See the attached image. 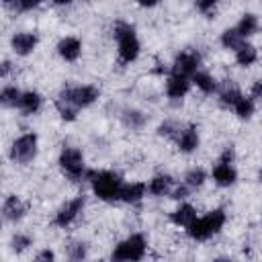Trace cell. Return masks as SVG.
Segmentation results:
<instances>
[{"label": "cell", "mask_w": 262, "mask_h": 262, "mask_svg": "<svg viewBox=\"0 0 262 262\" xmlns=\"http://www.w3.org/2000/svg\"><path fill=\"white\" fill-rule=\"evenodd\" d=\"M86 180L92 184V190H94L96 199H100L104 203L121 201V190H123V184H125L121 174H117L113 170H88Z\"/></svg>", "instance_id": "6da1fadb"}, {"label": "cell", "mask_w": 262, "mask_h": 262, "mask_svg": "<svg viewBox=\"0 0 262 262\" xmlns=\"http://www.w3.org/2000/svg\"><path fill=\"white\" fill-rule=\"evenodd\" d=\"M227 221V213L223 209H213L203 217H196L188 227H186V235L192 242H207L213 235H217L223 225Z\"/></svg>", "instance_id": "7a4b0ae2"}, {"label": "cell", "mask_w": 262, "mask_h": 262, "mask_svg": "<svg viewBox=\"0 0 262 262\" xmlns=\"http://www.w3.org/2000/svg\"><path fill=\"white\" fill-rule=\"evenodd\" d=\"M113 37L117 39L119 59L123 63H133L139 57V51H141V45H139V39L135 35V29L129 23L117 20L113 25Z\"/></svg>", "instance_id": "3957f363"}, {"label": "cell", "mask_w": 262, "mask_h": 262, "mask_svg": "<svg viewBox=\"0 0 262 262\" xmlns=\"http://www.w3.org/2000/svg\"><path fill=\"white\" fill-rule=\"evenodd\" d=\"M145 254H147L145 235L143 233H131L115 246V250L111 252V258L117 262H137V260H143Z\"/></svg>", "instance_id": "277c9868"}, {"label": "cell", "mask_w": 262, "mask_h": 262, "mask_svg": "<svg viewBox=\"0 0 262 262\" xmlns=\"http://www.w3.org/2000/svg\"><path fill=\"white\" fill-rule=\"evenodd\" d=\"M57 164L61 168V172L72 180V182H78L82 178H86V164H84V154L80 147H74V145H68L59 151V158H57Z\"/></svg>", "instance_id": "5b68a950"}, {"label": "cell", "mask_w": 262, "mask_h": 262, "mask_svg": "<svg viewBox=\"0 0 262 262\" xmlns=\"http://www.w3.org/2000/svg\"><path fill=\"white\" fill-rule=\"evenodd\" d=\"M37 147H39V137L37 133L29 131L18 135L12 143H10V160L14 164H29L35 160L37 156Z\"/></svg>", "instance_id": "8992f818"}, {"label": "cell", "mask_w": 262, "mask_h": 262, "mask_svg": "<svg viewBox=\"0 0 262 262\" xmlns=\"http://www.w3.org/2000/svg\"><path fill=\"white\" fill-rule=\"evenodd\" d=\"M98 96H100V90L96 86H92V84H78V86H66L59 92L57 98L68 100V102H72L78 108H86V106L94 104L98 100Z\"/></svg>", "instance_id": "52a82bcc"}, {"label": "cell", "mask_w": 262, "mask_h": 262, "mask_svg": "<svg viewBox=\"0 0 262 262\" xmlns=\"http://www.w3.org/2000/svg\"><path fill=\"white\" fill-rule=\"evenodd\" d=\"M84 207H86V199H84V194H78V196L66 201V203L55 211L53 223H55L57 227H61V229H68V227L82 215Z\"/></svg>", "instance_id": "ba28073f"}, {"label": "cell", "mask_w": 262, "mask_h": 262, "mask_svg": "<svg viewBox=\"0 0 262 262\" xmlns=\"http://www.w3.org/2000/svg\"><path fill=\"white\" fill-rule=\"evenodd\" d=\"M199 66H201V55L196 51H182V53H178L174 57L172 72L190 78L194 72H199Z\"/></svg>", "instance_id": "9c48e42d"}, {"label": "cell", "mask_w": 262, "mask_h": 262, "mask_svg": "<svg viewBox=\"0 0 262 262\" xmlns=\"http://www.w3.org/2000/svg\"><path fill=\"white\" fill-rule=\"evenodd\" d=\"M37 43H39L37 35H35V33H29V31H20V33H14V35L10 37V47H12V51H14L16 55H20V57L31 55V53L35 51Z\"/></svg>", "instance_id": "30bf717a"}, {"label": "cell", "mask_w": 262, "mask_h": 262, "mask_svg": "<svg viewBox=\"0 0 262 262\" xmlns=\"http://www.w3.org/2000/svg\"><path fill=\"white\" fill-rule=\"evenodd\" d=\"M25 213H27V205L23 203L20 196L8 194L4 199V203H2V217H4V221L16 223V221H20L25 217Z\"/></svg>", "instance_id": "8fae6325"}, {"label": "cell", "mask_w": 262, "mask_h": 262, "mask_svg": "<svg viewBox=\"0 0 262 262\" xmlns=\"http://www.w3.org/2000/svg\"><path fill=\"white\" fill-rule=\"evenodd\" d=\"M190 90V80L188 76H180V74H170L166 78V96L172 100H178L182 96H186V92Z\"/></svg>", "instance_id": "7c38bea8"}, {"label": "cell", "mask_w": 262, "mask_h": 262, "mask_svg": "<svg viewBox=\"0 0 262 262\" xmlns=\"http://www.w3.org/2000/svg\"><path fill=\"white\" fill-rule=\"evenodd\" d=\"M199 143H201V137H199V129L194 125H188L184 129H180L178 137H176V145L182 154H192L199 149Z\"/></svg>", "instance_id": "4fadbf2b"}, {"label": "cell", "mask_w": 262, "mask_h": 262, "mask_svg": "<svg viewBox=\"0 0 262 262\" xmlns=\"http://www.w3.org/2000/svg\"><path fill=\"white\" fill-rule=\"evenodd\" d=\"M237 180V172L233 168V164L229 162H217V166L213 168V182L221 188H229L233 186Z\"/></svg>", "instance_id": "5bb4252c"}, {"label": "cell", "mask_w": 262, "mask_h": 262, "mask_svg": "<svg viewBox=\"0 0 262 262\" xmlns=\"http://www.w3.org/2000/svg\"><path fill=\"white\" fill-rule=\"evenodd\" d=\"M57 55L63 59V61H76L80 55H82V43L80 39L76 37H63L59 43H57Z\"/></svg>", "instance_id": "9a60e30c"}, {"label": "cell", "mask_w": 262, "mask_h": 262, "mask_svg": "<svg viewBox=\"0 0 262 262\" xmlns=\"http://www.w3.org/2000/svg\"><path fill=\"white\" fill-rule=\"evenodd\" d=\"M41 104H43V96L37 90H27V92L20 94L16 108L20 113H25V115H35V113H39Z\"/></svg>", "instance_id": "2e32d148"}, {"label": "cell", "mask_w": 262, "mask_h": 262, "mask_svg": "<svg viewBox=\"0 0 262 262\" xmlns=\"http://www.w3.org/2000/svg\"><path fill=\"white\" fill-rule=\"evenodd\" d=\"M172 188H174V178L170 174H156L147 184V192L154 196H166L172 192Z\"/></svg>", "instance_id": "e0dca14e"}, {"label": "cell", "mask_w": 262, "mask_h": 262, "mask_svg": "<svg viewBox=\"0 0 262 262\" xmlns=\"http://www.w3.org/2000/svg\"><path fill=\"white\" fill-rule=\"evenodd\" d=\"M196 219V209L188 203H182L180 207H176L172 213H170V221L176 225V227H188L192 221Z\"/></svg>", "instance_id": "ac0fdd59"}, {"label": "cell", "mask_w": 262, "mask_h": 262, "mask_svg": "<svg viewBox=\"0 0 262 262\" xmlns=\"http://www.w3.org/2000/svg\"><path fill=\"white\" fill-rule=\"evenodd\" d=\"M217 90H219V100H221L223 106H231L233 108V104L242 98V92H239V88L235 86L233 80H223V84L217 86Z\"/></svg>", "instance_id": "d6986e66"}, {"label": "cell", "mask_w": 262, "mask_h": 262, "mask_svg": "<svg viewBox=\"0 0 262 262\" xmlns=\"http://www.w3.org/2000/svg\"><path fill=\"white\" fill-rule=\"evenodd\" d=\"M147 192V184L143 182H129V184H123V190H121V201L127 203V205H135L139 203Z\"/></svg>", "instance_id": "ffe728a7"}, {"label": "cell", "mask_w": 262, "mask_h": 262, "mask_svg": "<svg viewBox=\"0 0 262 262\" xmlns=\"http://www.w3.org/2000/svg\"><path fill=\"white\" fill-rule=\"evenodd\" d=\"M235 61H237V66H242V68H250L252 63H256L258 61V49L252 45V43H242L237 49H235Z\"/></svg>", "instance_id": "44dd1931"}, {"label": "cell", "mask_w": 262, "mask_h": 262, "mask_svg": "<svg viewBox=\"0 0 262 262\" xmlns=\"http://www.w3.org/2000/svg\"><path fill=\"white\" fill-rule=\"evenodd\" d=\"M190 78H192L190 82H192L203 94H213V92H217V86H219V84H217V80H215L209 72H201V70H199V72H194Z\"/></svg>", "instance_id": "7402d4cb"}, {"label": "cell", "mask_w": 262, "mask_h": 262, "mask_svg": "<svg viewBox=\"0 0 262 262\" xmlns=\"http://www.w3.org/2000/svg\"><path fill=\"white\" fill-rule=\"evenodd\" d=\"M121 121H123V125H125L127 129L139 131V129L145 125V115H143L141 111H137V108H125V111L121 113Z\"/></svg>", "instance_id": "603a6c76"}, {"label": "cell", "mask_w": 262, "mask_h": 262, "mask_svg": "<svg viewBox=\"0 0 262 262\" xmlns=\"http://www.w3.org/2000/svg\"><path fill=\"white\" fill-rule=\"evenodd\" d=\"M258 27H260L258 16H256V14H252V12H246V14L239 18V23L235 25V29L239 31V35H242L244 39H248V37L256 35V33H258Z\"/></svg>", "instance_id": "cb8c5ba5"}, {"label": "cell", "mask_w": 262, "mask_h": 262, "mask_svg": "<svg viewBox=\"0 0 262 262\" xmlns=\"http://www.w3.org/2000/svg\"><path fill=\"white\" fill-rule=\"evenodd\" d=\"M221 45L225 47V49H231V51H235L242 43H244V37L239 35V31L233 27V29H225L223 33H221Z\"/></svg>", "instance_id": "d4e9b609"}, {"label": "cell", "mask_w": 262, "mask_h": 262, "mask_svg": "<svg viewBox=\"0 0 262 262\" xmlns=\"http://www.w3.org/2000/svg\"><path fill=\"white\" fill-rule=\"evenodd\" d=\"M254 98H248V96H244L242 94V98L233 104V113L239 117V119H252V115H254Z\"/></svg>", "instance_id": "484cf974"}, {"label": "cell", "mask_w": 262, "mask_h": 262, "mask_svg": "<svg viewBox=\"0 0 262 262\" xmlns=\"http://www.w3.org/2000/svg\"><path fill=\"white\" fill-rule=\"evenodd\" d=\"M66 256H68L70 260H84V258L88 256V244L82 242V239L70 242L68 248H66Z\"/></svg>", "instance_id": "4316f807"}, {"label": "cell", "mask_w": 262, "mask_h": 262, "mask_svg": "<svg viewBox=\"0 0 262 262\" xmlns=\"http://www.w3.org/2000/svg\"><path fill=\"white\" fill-rule=\"evenodd\" d=\"M20 94H23V92H20L16 86H4L2 92H0V102H2V106H6V108L16 106Z\"/></svg>", "instance_id": "83f0119b"}, {"label": "cell", "mask_w": 262, "mask_h": 262, "mask_svg": "<svg viewBox=\"0 0 262 262\" xmlns=\"http://www.w3.org/2000/svg\"><path fill=\"white\" fill-rule=\"evenodd\" d=\"M207 180V172L203 168H190L184 174V184H188L190 188H201Z\"/></svg>", "instance_id": "f1b7e54d"}, {"label": "cell", "mask_w": 262, "mask_h": 262, "mask_svg": "<svg viewBox=\"0 0 262 262\" xmlns=\"http://www.w3.org/2000/svg\"><path fill=\"white\" fill-rule=\"evenodd\" d=\"M33 246V237L27 235V233H14L10 237V250L16 252V254H23L25 250H29Z\"/></svg>", "instance_id": "f546056e"}, {"label": "cell", "mask_w": 262, "mask_h": 262, "mask_svg": "<svg viewBox=\"0 0 262 262\" xmlns=\"http://www.w3.org/2000/svg\"><path fill=\"white\" fill-rule=\"evenodd\" d=\"M55 108H57V113H59V117H61L63 121H76V115H78V106H74L72 102L57 98V100H55Z\"/></svg>", "instance_id": "4dcf8cb0"}, {"label": "cell", "mask_w": 262, "mask_h": 262, "mask_svg": "<svg viewBox=\"0 0 262 262\" xmlns=\"http://www.w3.org/2000/svg\"><path fill=\"white\" fill-rule=\"evenodd\" d=\"M178 133H180V127L174 121H164L158 127V135H162V137H178Z\"/></svg>", "instance_id": "1f68e13d"}, {"label": "cell", "mask_w": 262, "mask_h": 262, "mask_svg": "<svg viewBox=\"0 0 262 262\" xmlns=\"http://www.w3.org/2000/svg\"><path fill=\"white\" fill-rule=\"evenodd\" d=\"M194 6L201 14H211L217 6V0H194Z\"/></svg>", "instance_id": "d6a6232c"}, {"label": "cell", "mask_w": 262, "mask_h": 262, "mask_svg": "<svg viewBox=\"0 0 262 262\" xmlns=\"http://www.w3.org/2000/svg\"><path fill=\"white\" fill-rule=\"evenodd\" d=\"M188 192H190V186L182 182L180 186L172 188V192H170V194H172V199H174V201H184V199L188 196Z\"/></svg>", "instance_id": "836d02e7"}, {"label": "cell", "mask_w": 262, "mask_h": 262, "mask_svg": "<svg viewBox=\"0 0 262 262\" xmlns=\"http://www.w3.org/2000/svg\"><path fill=\"white\" fill-rule=\"evenodd\" d=\"M39 4H41V0H18L16 8H18V10H23V12H29V10L37 8Z\"/></svg>", "instance_id": "e575fe53"}, {"label": "cell", "mask_w": 262, "mask_h": 262, "mask_svg": "<svg viewBox=\"0 0 262 262\" xmlns=\"http://www.w3.org/2000/svg\"><path fill=\"white\" fill-rule=\"evenodd\" d=\"M250 94H252V98H256V100H260V102H262V78H258V80L252 84Z\"/></svg>", "instance_id": "d590c367"}, {"label": "cell", "mask_w": 262, "mask_h": 262, "mask_svg": "<svg viewBox=\"0 0 262 262\" xmlns=\"http://www.w3.org/2000/svg\"><path fill=\"white\" fill-rule=\"evenodd\" d=\"M35 260H55V254L51 250H41L39 254H35Z\"/></svg>", "instance_id": "8d00e7d4"}, {"label": "cell", "mask_w": 262, "mask_h": 262, "mask_svg": "<svg viewBox=\"0 0 262 262\" xmlns=\"http://www.w3.org/2000/svg\"><path fill=\"white\" fill-rule=\"evenodd\" d=\"M219 162H233V149L231 147H225L223 149V154H221V158H219Z\"/></svg>", "instance_id": "74e56055"}, {"label": "cell", "mask_w": 262, "mask_h": 262, "mask_svg": "<svg viewBox=\"0 0 262 262\" xmlns=\"http://www.w3.org/2000/svg\"><path fill=\"white\" fill-rule=\"evenodd\" d=\"M160 0H137V4L139 6H143V8H151V6H156Z\"/></svg>", "instance_id": "f35d334b"}, {"label": "cell", "mask_w": 262, "mask_h": 262, "mask_svg": "<svg viewBox=\"0 0 262 262\" xmlns=\"http://www.w3.org/2000/svg\"><path fill=\"white\" fill-rule=\"evenodd\" d=\"M8 72H10V61H8V59H4V61H2V72H0V76H2V78H6V76H8Z\"/></svg>", "instance_id": "ab89813d"}, {"label": "cell", "mask_w": 262, "mask_h": 262, "mask_svg": "<svg viewBox=\"0 0 262 262\" xmlns=\"http://www.w3.org/2000/svg\"><path fill=\"white\" fill-rule=\"evenodd\" d=\"M53 4H57V6H68V4H72L74 0H51Z\"/></svg>", "instance_id": "60d3db41"}, {"label": "cell", "mask_w": 262, "mask_h": 262, "mask_svg": "<svg viewBox=\"0 0 262 262\" xmlns=\"http://www.w3.org/2000/svg\"><path fill=\"white\" fill-rule=\"evenodd\" d=\"M2 4H4V6H16L18 0H2Z\"/></svg>", "instance_id": "b9f144b4"}, {"label": "cell", "mask_w": 262, "mask_h": 262, "mask_svg": "<svg viewBox=\"0 0 262 262\" xmlns=\"http://www.w3.org/2000/svg\"><path fill=\"white\" fill-rule=\"evenodd\" d=\"M258 180L262 182V168H260V172H258Z\"/></svg>", "instance_id": "7bdbcfd3"}]
</instances>
